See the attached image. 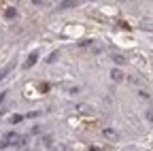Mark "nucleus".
Segmentation results:
<instances>
[{
    "label": "nucleus",
    "instance_id": "nucleus-1",
    "mask_svg": "<svg viewBox=\"0 0 153 151\" xmlns=\"http://www.w3.org/2000/svg\"><path fill=\"white\" fill-rule=\"evenodd\" d=\"M11 147H19V136H17V132H9V134L2 138V143H0V149H9Z\"/></svg>",
    "mask_w": 153,
    "mask_h": 151
},
{
    "label": "nucleus",
    "instance_id": "nucleus-2",
    "mask_svg": "<svg viewBox=\"0 0 153 151\" xmlns=\"http://www.w3.org/2000/svg\"><path fill=\"white\" fill-rule=\"evenodd\" d=\"M74 109L79 111L81 115H94V113H96V111H94V106H89V104H85V102H79Z\"/></svg>",
    "mask_w": 153,
    "mask_h": 151
},
{
    "label": "nucleus",
    "instance_id": "nucleus-3",
    "mask_svg": "<svg viewBox=\"0 0 153 151\" xmlns=\"http://www.w3.org/2000/svg\"><path fill=\"white\" fill-rule=\"evenodd\" d=\"M36 60H38V51H32L30 55H28V60L24 62V68L28 70V68H32L34 64H36Z\"/></svg>",
    "mask_w": 153,
    "mask_h": 151
},
{
    "label": "nucleus",
    "instance_id": "nucleus-4",
    "mask_svg": "<svg viewBox=\"0 0 153 151\" xmlns=\"http://www.w3.org/2000/svg\"><path fill=\"white\" fill-rule=\"evenodd\" d=\"M104 136H106L108 141H119V134H117L113 128H106V130H104Z\"/></svg>",
    "mask_w": 153,
    "mask_h": 151
},
{
    "label": "nucleus",
    "instance_id": "nucleus-5",
    "mask_svg": "<svg viewBox=\"0 0 153 151\" xmlns=\"http://www.w3.org/2000/svg\"><path fill=\"white\" fill-rule=\"evenodd\" d=\"M111 79H113V81H117V83H119V81H123V72H121V70H117V68L111 70Z\"/></svg>",
    "mask_w": 153,
    "mask_h": 151
},
{
    "label": "nucleus",
    "instance_id": "nucleus-6",
    "mask_svg": "<svg viewBox=\"0 0 153 151\" xmlns=\"http://www.w3.org/2000/svg\"><path fill=\"white\" fill-rule=\"evenodd\" d=\"M76 4H79V0H62L60 9L64 11V9H70V7H76Z\"/></svg>",
    "mask_w": 153,
    "mask_h": 151
},
{
    "label": "nucleus",
    "instance_id": "nucleus-7",
    "mask_svg": "<svg viewBox=\"0 0 153 151\" xmlns=\"http://www.w3.org/2000/svg\"><path fill=\"white\" fill-rule=\"evenodd\" d=\"M113 62H115V64H126V58H123V55H119V53H113Z\"/></svg>",
    "mask_w": 153,
    "mask_h": 151
},
{
    "label": "nucleus",
    "instance_id": "nucleus-8",
    "mask_svg": "<svg viewBox=\"0 0 153 151\" xmlns=\"http://www.w3.org/2000/svg\"><path fill=\"white\" fill-rule=\"evenodd\" d=\"M11 68H13V64H9V66H4V68H2V70H0V81H2V79H4V77H7V74H9V72H11Z\"/></svg>",
    "mask_w": 153,
    "mask_h": 151
},
{
    "label": "nucleus",
    "instance_id": "nucleus-9",
    "mask_svg": "<svg viewBox=\"0 0 153 151\" xmlns=\"http://www.w3.org/2000/svg\"><path fill=\"white\" fill-rule=\"evenodd\" d=\"M4 17H7V19H13V17H15V9H7Z\"/></svg>",
    "mask_w": 153,
    "mask_h": 151
},
{
    "label": "nucleus",
    "instance_id": "nucleus-10",
    "mask_svg": "<svg viewBox=\"0 0 153 151\" xmlns=\"http://www.w3.org/2000/svg\"><path fill=\"white\" fill-rule=\"evenodd\" d=\"M55 60H57V51H55V53H51V55H49V58H47V62H49V64H51V62H55Z\"/></svg>",
    "mask_w": 153,
    "mask_h": 151
},
{
    "label": "nucleus",
    "instance_id": "nucleus-11",
    "mask_svg": "<svg viewBox=\"0 0 153 151\" xmlns=\"http://www.w3.org/2000/svg\"><path fill=\"white\" fill-rule=\"evenodd\" d=\"M24 117L22 115H15V117H11V123H19V121H22Z\"/></svg>",
    "mask_w": 153,
    "mask_h": 151
},
{
    "label": "nucleus",
    "instance_id": "nucleus-12",
    "mask_svg": "<svg viewBox=\"0 0 153 151\" xmlns=\"http://www.w3.org/2000/svg\"><path fill=\"white\" fill-rule=\"evenodd\" d=\"M4 98H7V91H2V94H0V104L4 102Z\"/></svg>",
    "mask_w": 153,
    "mask_h": 151
}]
</instances>
